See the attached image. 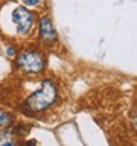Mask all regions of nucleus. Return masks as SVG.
<instances>
[{
    "mask_svg": "<svg viewBox=\"0 0 137 146\" xmlns=\"http://www.w3.org/2000/svg\"><path fill=\"white\" fill-rule=\"evenodd\" d=\"M58 100V86L49 78H44L40 84V89L31 93L24 102L22 111L28 115H36L49 109Z\"/></svg>",
    "mask_w": 137,
    "mask_h": 146,
    "instance_id": "f257e3e1",
    "label": "nucleus"
},
{
    "mask_svg": "<svg viewBox=\"0 0 137 146\" xmlns=\"http://www.w3.org/2000/svg\"><path fill=\"white\" fill-rule=\"evenodd\" d=\"M16 66L25 74H40L46 66V59L38 50H25L16 58Z\"/></svg>",
    "mask_w": 137,
    "mask_h": 146,
    "instance_id": "f03ea898",
    "label": "nucleus"
},
{
    "mask_svg": "<svg viewBox=\"0 0 137 146\" xmlns=\"http://www.w3.org/2000/svg\"><path fill=\"white\" fill-rule=\"evenodd\" d=\"M12 21L16 25V33L27 34L34 24V13L25 9L24 6H18L12 12Z\"/></svg>",
    "mask_w": 137,
    "mask_h": 146,
    "instance_id": "7ed1b4c3",
    "label": "nucleus"
},
{
    "mask_svg": "<svg viewBox=\"0 0 137 146\" xmlns=\"http://www.w3.org/2000/svg\"><path fill=\"white\" fill-rule=\"evenodd\" d=\"M40 36L43 41L47 43V44H53L58 41V33L49 16H43L40 19Z\"/></svg>",
    "mask_w": 137,
    "mask_h": 146,
    "instance_id": "20e7f679",
    "label": "nucleus"
},
{
    "mask_svg": "<svg viewBox=\"0 0 137 146\" xmlns=\"http://www.w3.org/2000/svg\"><path fill=\"white\" fill-rule=\"evenodd\" d=\"M19 128L18 127H13L9 125L6 127L5 130L0 131V146H21L19 142Z\"/></svg>",
    "mask_w": 137,
    "mask_h": 146,
    "instance_id": "39448f33",
    "label": "nucleus"
},
{
    "mask_svg": "<svg viewBox=\"0 0 137 146\" xmlns=\"http://www.w3.org/2000/svg\"><path fill=\"white\" fill-rule=\"evenodd\" d=\"M12 123H13V115H11L9 112L0 109V131L5 130L6 127L12 125Z\"/></svg>",
    "mask_w": 137,
    "mask_h": 146,
    "instance_id": "423d86ee",
    "label": "nucleus"
},
{
    "mask_svg": "<svg viewBox=\"0 0 137 146\" xmlns=\"http://www.w3.org/2000/svg\"><path fill=\"white\" fill-rule=\"evenodd\" d=\"M41 2V0H24V3L27 5V6H36Z\"/></svg>",
    "mask_w": 137,
    "mask_h": 146,
    "instance_id": "0eeeda50",
    "label": "nucleus"
},
{
    "mask_svg": "<svg viewBox=\"0 0 137 146\" xmlns=\"http://www.w3.org/2000/svg\"><path fill=\"white\" fill-rule=\"evenodd\" d=\"M6 52H7V56H11V58L16 55V50H15L13 47H11V46H9V47H7V49H6Z\"/></svg>",
    "mask_w": 137,
    "mask_h": 146,
    "instance_id": "6e6552de",
    "label": "nucleus"
}]
</instances>
